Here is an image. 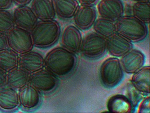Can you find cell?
Here are the masks:
<instances>
[{"instance_id": "cell-1", "label": "cell", "mask_w": 150, "mask_h": 113, "mask_svg": "<svg viewBox=\"0 0 150 113\" xmlns=\"http://www.w3.org/2000/svg\"><path fill=\"white\" fill-rule=\"evenodd\" d=\"M77 63L74 53L62 46H57L46 54L44 67L58 78H64L73 72Z\"/></svg>"}, {"instance_id": "cell-2", "label": "cell", "mask_w": 150, "mask_h": 113, "mask_svg": "<svg viewBox=\"0 0 150 113\" xmlns=\"http://www.w3.org/2000/svg\"><path fill=\"white\" fill-rule=\"evenodd\" d=\"M30 32L34 46L47 48L55 45L59 39L61 27L54 19L39 20Z\"/></svg>"}, {"instance_id": "cell-3", "label": "cell", "mask_w": 150, "mask_h": 113, "mask_svg": "<svg viewBox=\"0 0 150 113\" xmlns=\"http://www.w3.org/2000/svg\"><path fill=\"white\" fill-rule=\"evenodd\" d=\"M115 24L116 32L132 42H140L148 34L146 24L132 15H123Z\"/></svg>"}, {"instance_id": "cell-4", "label": "cell", "mask_w": 150, "mask_h": 113, "mask_svg": "<svg viewBox=\"0 0 150 113\" xmlns=\"http://www.w3.org/2000/svg\"><path fill=\"white\" fill-rule=\"evenodd\" d=\"M99 77L104 87L111 89L117 86L124 77L120 59L114 56L106 59L100 67Z\"/></svg>"}, {"instance_id": "cell-5", "label": "cell", "mask_w": 150, "mask_h": 113, "mask_svg": "<svg viewBox=\"0 0 150 113\" xmlns=\"http://www.w3.org/2000/svg\"><path fill=\"white\" fill-rule=\"evenodd\" d=\"M107 51V39L95 32L87 34L82 39L79 53L88 59H98Z\"/></svg>"}, {"instance_id": "cell-6", "label": "cell", "mask_w": 150, "mask_h": 113, "mask_svg": "<svg viewBox=\"0 0 150 113\" xmlns=\"http://www.w3.org/2000/svg\"><path fill=\"white\" fill-rule=\"evenodd\" d=\"M29 84L33 86L42 94H48L54 92L59 84L57 77L43 68L30 73Z\"/></svg>"}, {"instance_id": "cell-7", "label": "cell", "mask_w": 150, "mask_h": 113, "mask_svg": "<svg viewBox=\"0 0 150 113\" xmlns=\"http://www.w3.org/2000/svg\"><path fill=\"white\" fill-rule=\"evenodd\" d=\"M7 36L8 48L19 54L33 49L30 31L15 26L7 34Z\"/></svg>"}, {"instance_id": "cell-8", "label": "cell", "mask_w": 150, "mask_h": 113, "mask_svg": "<svg viewBox=\"0 0 150 113\" xmlns=\"http://www.w3.org/2000/svg\"><path fill=\"white\" fill-rule=\"evenodd\" d=\"M20 108L26 112L36 110L41 106L42 94L30 84H28L18 90Z\"/></svg>"}, {"instance_id": "cell-9", "label": "cell", "mask_w": 150, "mask_h": 113, "mask_svg": "<svg viewBox=\"0 0 150 113\" xmlns=\"http://www.w3.org/2000/svg\"><path fill=\"white\" fill-rule=\"evenodd\" d=\"M82 39L80 30L74 25L67 26L60 35L62 46L75 54L79 53Z\"/></svg>"}, {"instance_id": "cell-10", "label": "cell", "mask_w": 150, "mask_h": 113, "mask_svg": "<svg viewBox=\"0 0 150 113\" xmlns=\"http://www.w3.org/2000/svg\"><path fill=\"white\" fill-rule=\"evenodd\" d=\"M97 10L100 16L115 22L124 13L122 0H100Z\"/></svg>"}, {"instance_id": "cell-11", "label": "cell", "mask_w": 150, "mask_h": 113, "mask_svg": "<svg viewBox=\"0 0 150 113\" xmlns=\"http://www.w3.org/2000/svg\"><path fill=\"white\" fill-rule=\"evenodd\" d=\"M16 26L30 31L38 22L36 15L28 5L18 6L13 12Z\"/></svg>"}, {"instance_id": "cell-12", "label": "cell", "mask_w": 150, "mask_h": 113, "mask_svg": "<svg viewBox=\"0 0 150 113\" xmlns=\"http://www.w3.org/2000/svg\"><path fill=\"white\" fill-rule=\"evenodd\" d=\"M73 18L75 25L79 29L88 30L97 19V10L94 6L80 4Z\"/></svg>"}, {"instance_id": "cell-13", "label": "cell", "mask_w": 150, "mask_h": 113, "mask_svg": "<svg viewBox=\"0 0 150 113\" xmlns=\"http://www.w3.org/2000/svg\"><path fill=\"white\" fill-rule=\"evenodd\" d=\"M120 59L124 72L128 74H133L144 64L145 56L140 50L132 49Z\"/></svg>"}, {"instance_id": "cell-14", "label": "cell", "mask_w": 150, "mask_h": 113, "mask_svg": "<svg viewBox=\"0 0 150 113\" xmlns=\"http://www.w3.org/2000/svg\"><path fill=\"white\" fill-rule=\"evenodd\" d=\"M132 48V42L118 33L107 39V51L114 57H122Z\"/></svg>"}, {"instance_id": "cell-15", "label": "cell", "mask_w": 150, "mask_h": 113, "mask_svg": "<svg viewBox=\"0 0 150 113\" xmlns=\"http://www.w3.org/2000/svg\"><path fill=\"white\" fill-rule=\"evenodd\" d=\"M44 59L42 54L32 49L19 54L18 66L32 73L44 68Z\"/></svg>"}, {"instance_id": "cell-16", "label": "cell", "mask_w": 150, "mask_h": 113, "mask_svg": "<svg viewBox=\"0 0 150 113\" xmlns=\"http://www.w3.org/2000/svg\"><path fill=\"white\" fill-rule=\"evenodd\" d=\"M20 108L17 90L6 86L0 89V111L3 112H16Z\"/></svg>"}, {"instance_id": "cell-17", "label": "cell", "mask_w": 150, "mask_h": 113, "mask_svg": "<svg viewBox=\"0 0 150 113\" xmlns=\"http://www.w3.org/2000/svg\"><path fill=\"white\" fill-rule=\"evenodd\" d=\"M132 86L143 95L150 93V67L144 66L133 73L130 80Z\"/></svg>"}, {"instance_id": "cell-18", "label": "cell", "mask_w": 150, "mask_h": 113, "mask_svg": "<svg viewBox=\"0 0 150 113\" xmlns=\"http://www.w3.org/2000/svg\"><path fill=\"white\" fill-rule=\"evenodd\" d=\"M30 4V7L38 20H50L56 18L52 0H32Z\"/></svg>"}, {"instance_id": "cell-19", "label": "cell", "mask_w": 150, "mask_h": 113, "mask_svg": "<svg viewBox=\"0 0 150 113\" xmlns=\"http://www.w3.org/2000/svg\"><path fill=\"white\" fill-rule=\"evenodd\" d=\"M107 108L108 112L112 113H130L134 109L129 98L122 94L111 96L108 100Z\"/></svg>"}, {"instance_id": "cell-20", "label": "cell", "mask_w": 150, "mask_h": 113, "mask_svg": "<svg viewBox=\"0 0 150 113\" xmlns=\"http://www.w3.org/2000/svg\"><path fill=\"white\" fill-rule=\"evenodd\" d=\"M30 73L19 66L7 72V86L17 90L28 84Z\"/></svg>"}, {"instance_id": "cell-21", "label": "cell", "mask_w": 150, "mask_h": 113, "mask_svg": "<svg viewBox=\"0 0 150 113\" xmlns=\"http://www.w3.org/2000/svg\"><path fill=\"white\" fill-rule=\"evenodd\" d=\"M56 16L62 19L72 18L80 5L77 0H52Z\"/></svg>"}, {"instance_id": "cell-22", "label": "cell", "mask_w": 150, "mask_h": 113, "mask_svg": "<svg viewBox=\"0 0 150 113\" xmlns=\"http://www.w3.org/2000/svg\"><path fill=\"white\" fill-rule=\"evenodd\" d=\"M19 54L9 48L0 50V68L8 72L18 66Z\"/></svg>"}, {"instance_id": "cell-23", "label": "cell", "mask_w": 150, "mask_h": 113, "mask_svg": "<svg viewBox=\"0 0 150 113\" xmlns=\"http://www.w3.org/2000/svg\"><path fill=\"white\" fill-rule=\"evenodd\" d=\"M93 27L94 31L106 39L116 32L115 22L100 16L96 19Z\"/></svg>"}, {"instance_id": "cell-24", "label": "cell", "mask_w": 150, "mask_h": 113, "mask_svg": "<svg viewBox=\"0 0 150 113\" xmlns=\"http://www.w3.org/2000/svg\"><path fill=\"white\" fill-rule=\"evenodd\" d=\"M132 16L144 22H150V3L149 1L135 2L132 7Z\"/></svg>"}, {"instance_id": "cell-25", "label": "cell", "mask_w": 150, "mask_h": 113, "mask_svg": "<svg viewBox=\"0 0 150 113\" xmlns=\"http://www.w3.org/2000/svg\"><path fill=\"white\" fill-rule=\"evenodd\" d=\"M15 26L13 13L8 10H0V32L7 34Z\"/></svg>"}, {"instance_id": "cell-26", "label": "cell", "mask_w": 150, "mask_h": 113, "mask_svg": "<svg viewBox=\"0 0 150 113\" xmlns=\"http://www.w3.org/2000/svg\"><path fill=\"white\" fill-rule=\"evenodd\" d=\"M138 112L139 113H149L150 112V97L149 95H146L139 102Z\"/></svg>"}, {"instance_id": "cell-27", "label": "cell", "mask_w": 150, "mask_h": 113, "mask_svg": "<svg viewBox=\"0 0 150 113\" xmlns=\"http://www.w3.org/2000/svg\"><path fill=\"white\" fill-rule=\"evenodd\" d=\"M7 72L0 68V89L7 86Z\"/></svg>"}, {"instance_id": "cell-28", "label": "cell", "mask_w": 150, "mask_h": 113, "mask_svg": "<svg viewBox=\"0 0 150 113\" xmlns=\"http://www.w3.org/2000/svg\"><path fill=\"white\" fill-rule=\"evenodd\" d=\"M8 47L6 34L0 32V50Z\"/></svg>"}, {"instance_id": "cell-29", "label": "cell", "mask_w": 150, "mask_h": 113, "mask_svg": "<svg viewBox=\"0 0 150 113\" xmlns=\"http://www.w3.org/2000/svg\"><path fill=\"white\" fill-rule=\"evenodd\" d=\"M13 0H0V10H8L13 4Z\"/></svg>"}, {"instance_id": "cell-30", "label": "cell", "mask_w": 150, "mask_h": 113, "mask_svg": "<svg viewBox=\"0 0 150 113\" xmlns=\"http://www.w3.org/2000/svg\"><path fill=\"white\" fill-rule=\"evenodd\" d=\"M79 4L81 5L95 6L97 4L100 0H77Z\"/></svg>"}, {"instance_id": "cell-31", "label": "cell", "mask_w": 150, "mask_h": 113, "mask_svg": "<svg viewBox=\"0 0 150 113\" xmlns=\"http://www.w3.org/2000/svg\"><path fill=\"white\" fill-rule=\"evenodd\" d=\"M32 0H13V3L18 6L28 5L31 3Z\"/></svg>"}, {"instance_id": "cell-32", "label": "cell", "mask_w": 150, "mask_h": 113, "mask_svg": "<svg viewBox=\"0 0 150 113\" xmlns=\"http://www.w3.org/2000/svg\"><path fill=\"white\" fill-rule=\"evenodd\" d=\"M132 1H134L135 2H138V1H149L150 0H132Z\"/></svg>"}]
</instances>
